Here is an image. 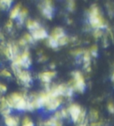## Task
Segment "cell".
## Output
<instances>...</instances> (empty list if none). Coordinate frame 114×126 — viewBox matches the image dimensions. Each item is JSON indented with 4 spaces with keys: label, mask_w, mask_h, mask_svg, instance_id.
<instances>
[{
    "label": "cell",
    "mask_w": 114,
    "mask_h": 126,
    "mask_svg": "<svg viewBox=\"0 0 114 126\" xmlns=\"http://www.w3.org/2000/svg\"><path fill=\"white\" fill-rule=\"evenodd\" d=\"M88 22L93 29H103L107 28L106 21L101 14L99 7L96 5H94L88 10Z\"/></svg>",
    "instance_id": "6da1fadb"
},
{
    "label": "cell",
    "mask_w": 114,
    "mask_h": 126,
    "mask_svg": "<svg viewBox=\"0 0 114 126\" xmlns=\"http://www.w3.org/2000/svg\"><path fill=\"white\" fill-rule=\"evenodd\" d=\"M7 105L11 109H16L18 111H25L27 108V99L26 95L20 92H14L5 98Z\"/></svg>",
    "instance_id": "7a4b0ae2"
},
{
    "label": "cell",
    "mask_w": 114,
    "mask_h": 126,
    "mask_svg": "<svg viewBox=\"0 0 114 126\" xmlns=\"http://www.w3.org/2000/svg\"><path fill=\"white\" fill-rule=\"evenodd\" d=\"M11 68L15 74L16 77L18 80L21 81V83L26 87H29L30 85V83H32V77L30 73L26 69H22V68L16 67V66L11 65Z\"/></svg>",
    "instance_id": "3957f363"
},
{
    "label": "cell",
    "mask_w": 114,
    "mask_h": 126,
    "mask_svg": "<svg viewBox=\"0 0 114 126\" xmlns=\"http://www.w3.org/2000/svg\"><path fill=\"white\" fill-rule=\"evenodd\" d=\"M73 77V85L71 87L73 88L74 91H77L78 92H84L87 89V83L85 81V78L83 77L82 73L77 70L72 73Z\"/></svg>",
    "instance_id": "277c9868"
},
{
    "label": "cell",
    "mask_w": 114,
    "mask_h": 126,
    "mask_svg": "<svg viewBox=\"0 0 114 126\" xmlns=\"http://www.w3.org/2000/svg\"><path fill=\"white\" fill-rule=\"evenodd\" d=\"M67 110H68L69 116L71 117V121L73 123L77 124L78 121V118H79L80 114H81V112L83 110L82 108H81V107L79 105H78V104L72 103L69 106V108H67Z\"/></svg>",
    "instance_id": "5b68a950"
},
{
    "label": "cell",
    "mask_w": 114,
    "mask_h": 126,
    "mask_svg": "<svg viewBox=\"0 0 114 126\" xmlns=\"http://www.w3.org/2000/svg\"><path fill=\"white\" fill-rule=\"evenodd\" d=\"M62 103V98L50 97V99L47 100V102L46 103L44 108H46V110L50 111V112H55V111H57V109L61 107Z\"/></svg>",
    "instance_id": "8992f818"
},
{
    "label": "cell",
    "mask_w": 114,
    "mask_h": 126,
    "mask_svg": "<svg viewBox=\"0 0 114 126\" xmlns=\"http://www.w3.org/2000/svg\"><path fill=\"white\" fill-rule=\"evenodd\" d=\"M40 9H41V13L46 18L51 19L53 18L54 15V6H53V3L51 1H44L42 2L41 5H40Z\"/></svg>",
    "instance_id": "52a82bcc"
},
{
    "label": "cell",
    "mask_w": 114,
    "mask_h": 126,
    "mask_svg": "<svg viewBox=\"0 0 114 126\" xmlns=\"http://www.w3.org/2000/svg\"><path fill=\"white\" fill-rule=\"evenodd\" d=\"M32 38L34 39V41L38 40H43L48 37V33L46 31V29L43 27H39L38 29H35L33 31L30 32Z\"/></svg>",
    "instance_id": "ba28073f"
},
{
    "label": "cell",
    "mask_w": 114,
    "mask_h": 126,
    "mask_svg": "<svg viewBox=\"0 0 114 126\" xmlns=\"http://www.w3.org/2000/svg\"><path fill=\"white\" fill-rule=\"evenodd\" d=\"M55 74L56 73L55 71H44V72L39 73L38 78L45 84H49L51 83V80L55 77Z\"/></svg>",
    "instance_id": "9c48e42d"
},
{
    "label": "cell",
    "mask_w": 114,
    "mask_h": 126,
    "mask_svg": "<svg viewBox=\"0 0 114 126\" xmlns=\"http://www.w3.org/2000/svg\"><path fill=\"white\" fill-rule=\"evenodd\" d=\"M65 31H64V29H62V28L61 27H57L55 28L54 30L52 31V33H51V35L49 36H51V37H53V38H55V40H59L60 38H62V36H65Z\"/></svg>",
    "instance_id": "30bf717a"
},
{
    "label": "cell",
    "mask_w": 114,
    "mask_h": 126,
    "mask_svg": "<svg viewBox=\"0 0 114 126\" xmlns=\"http://www.w3.org/2000/svg\"><path fill=\"white\" fill-rule=\"evenodd\" d=\"M20 118L18 116H14V115H8L5 117V123L6 126H18Z\"/></svg>",
    "instance_id": "8fae6325"
},
{
    "label": "cell",
    "mask_w": 114,
    "mask_h": 126,
    "mask_svg": "<svg viewBox=\"0 0 114 126\" xmlns=\"http://www.w3.org/2000/svg\"><path fill=\"white\" fill-rule=\"evenodd\" d=\"M26 27H27V29L31 32V31H33V30H35V29H38V28L41 27V26H40L38 21H37V20H31V19H28L27 21H26Z\"/></svg>",
    "instance_id": "7c38bea8"
},
{
    "label": "cell",
    "mask_w": 114,
    "mask_h": 126,
    "mask_svg": "<svg viewBox=\"0 0 114 126\" xmlns=\"http://www.w3.org/2000/svg\"><path fill=\"white\" fill-rule=\"evenodd\" d=\"M21 9V4H17L16 5H14V6L10 10V20H14V19L18 18Z\"/></svg>",
    "instance_id": "4fadbf2b"
},
{
    "label": "cell",
    "mask_w": 114,
    "mask_h": 126,
    "mask_svg": "<svg viewBox=\"0 0 114 126\" xmlns=\"http://www.w3.org/2000/svg\"><path fill=\"white\" fill-rule=\"evenodd\" d=\"M28 15V10L26 8H21V11H20V14H19V16H18V26L19 24L21 25L23 24V22L25 21L26 20V17Z\"/></svg>",
    "instance_id": "5bb4252c"
},
{
    "label": "cell",
    "mask_w": 114,
    "mask_h": 126,
    "mask_svg": "<svg viewBox=\"0 0 114 126\" xmlns=\"http://www.w3.org/2000/svg\"><path fill=\"white\" fill-rule=\"evenodd\" d=\"M12 4H13V2H12L11 0H0V9H10L12 6Z\"/></svg>",
    "instance_id": "9a60e30c"
},
{
    "label": "cell",
    "mask_w": 114,
    "mask_h": 126,
    "mask_svg": "<svg viewBox=\"0 0 114 126\" xmlns=\"http://www.w3.org/2000/svg\"><path fill=\"white\" fill-rule=\"evenodd\" d=\"M47 45L49 47L53 48V49H56V48L59 47V44H58V41L55 40V38H53L51 36H48L47 37Z\"/></svg>",
    "instance_id": "2e32d148"
},
{
    "label": "cell",
    "mask_w": 114,
    "mask_h": 126,
    "mask_svg": "<svg viewBox=\"0 0 114 126\" xmlns=\"http://www.w3.org/2000/svg\"><path fill=\"white\" fill-rule=\"evenodd\" d=\"M98 112H97V110H95V109H92L91 111H90V113H89V118L92 120L93 122H95L96 120L98 119Z\"/></svg>",
    "instance_id": "e0dca14e"
},
{
    "label": "cell",
    "mask_w": 114,
    "mask_h": 126,
    "mask_svg": "<svg viewBox=\"0 0 114 126\" xmlns=\"http://www.w3.org/2000/svg\"><path fill=\"white\" fill-rule=\"evenodd\" d=\"M69 42H70V38H69L68 36H62V38H60L59 40H58V44H59V46H63V45H66L67 44H69Z\"/></svg>",
    "instance_id": "ac0fdd59"
},
{
    "label": "cell",
    "mask_w": 114,
    "mask_h": 126,
    "mask_svg": "<svg viewBox=\"0 0 114 126\" xmlns=\"http://www.w3.org/2000/svg\"><path fill=\"white\" fill-rule=\"evenodd\" d=\"M88 51H89V53H90L91 56L96 57L97 56V52H98V47H97V45H93Z\"/></svg>",
    "instance_id": "d6986e66"
},
{
    "label": "cell",
    "mask_w": 114,
    "mask_h": 126,
    "mask_svg": "<svg viewBox=\"0 0 114 126\" xmlns=\"http://www.w3.org/2000/svg\"><path fill=\"white\" fill-rule=\"evenodd\" d=\"M22 38L26 41V43L27 44H33L34 43V39L32 38L30 33H26V34H24V36H23Z\"/></svg>",
    "instance_id": "ffe728a7"
},
{
    "label": "cell",
    "mask_w": 114,
    "mask_h": 126,
    "mask_svg": "<svg viewBox=\"0 0 114 126\" xmlns=\"http://www.w3.org/2000/svg\"><path fill=\"white\" fill-rule=\"evenodd\" d=\"M22 126H34V124L30 119V117L25 116L22 120Z\"/></svg>",
    "instance_id": "44dd1931"
},
{
    "label": "cell",
    "mask_w": 114,
    "mask_h": 126,
    "mask_svg": "<svg viewBox=\"0 0 114 126\" xmlns=\"http://www.w3.org/2000/svg\"><path fill=\"white\" fill-rule=\"evenodd\" d=\"M0 75L1 76H3V77H8V78H10V77H12V73L9 72L7 69H3L1 70V72H0Z\"/></svg>",
    "instance_id": "7402d4cb"
},
{
    "label": "cell",
    "mask_w": 114,
    "mask_h": 126,
    "mask_svg": "<svg viewBox=\"0 0 114 126\" xmlns=\"http://www.w3.org/2000/svg\"><path fill=\"white\" fill-rule=\"evenodd\" d=\"M75 6H76L75 1H69L68 4H67V7H68V9L70 11H74Z\"/></svg>",
    "instance_id": "603a6c76"
},
{
    "label": "cell",
    "mask_w": 114,
    "mask_h": 126,
    "mask_svg": "<svg viewBox=\"0 0 114 126\" xmlns=\"http://www.w3.org/2000/svg\"><path fill=\"white\" fill-rule=\"evenodd\" d=\"M84 52H85V50H83V49H77V50H75V51H73V52H72L73 55L78 57V56H81V55L84 53Z\"/></svg>",
    "instance_id": "cb8c5ba5"
},
{
    "label": "cell",
    "mask_w": 114,
    "mask_h": 126,
    "mask_svg": "<svg viewBox=\"0 0 114 126\" xmlns=\"http://www.w3.org/2000/svg\"><path fill=\"white\" fill-rule=\"evenodd\" d=\"M107 108H108V111H109L110 113L114 114V103L110 102V103L107 105Z\"/></svg>",
    "instance_id": "d4e9b609"
},
{
    "label": "cell",
    "mask_w": 114,
    "mask_h": 126,
    "mask_svg": "<svg viewBox=\"0 0 114 126\" xmlns=\"http://www.w3.org/2000/svg\"><path fill=\"white\" fill-rule=\"evenodd\" d=\"M5 28L7 29L8 31H11L12 29H13V21H12V20H9L7 21L6 25H5Z\"/></svg>",
    "instance_id": "484cf974"
},
{
    "label": "cell",
    "mask_w": 114,
    "mask_h": 126,
    "mask_svg": "<svg viewBox=\"0 0 114 126\" xmlns=\"http://www.w3.org/2000/svg\"><path fill=\"white\" fill-rule=\"evenodd\" d=\"M17 44H18L19 46H21V47H24V46H26V45H27V43H26V41L24 40L23 38L20 39V40H19V42Z\"/></svg>",
    "instance_id": "4316f807"
},
{
    "label": "cell",
    "mask_w": 114,
    "mask_h": 126,
    "mask_svg": "<svg viewBox=\"0 0 114 126\" xmlns=\"http://www.w3.org/2000/svg\"><path fill=\"white\" fill-rule=\"evenodd\" d=\"M94 35H95V37H99V36H101L103 35V32L101 31V29H95V32H94Z\"/></svg>",
    "instance_id": "83f0119b"
},
{
    "label": "cell",
    "mask_w": 114,
    "mask_h": 126,
    "mask_svg": "<svg viewBox=\"0 0 114 126\" xmlns=\"http://www.w3.org/2000/svg\"><path fill=\"white\" fill-rule=\"evenodd\" d=\"M7 90V88L6 86L5 85V84H3V83H0V92L1 93H4V92H5Z\"/></svg>",
    "instance_id": "f1b7e54d"
},
{
    "label": "cell",
    "mask_w": 114,
    "mask_h": 126,
    "mask_svg": "<svg viewBox=\"0 0 114 126\" xmlns=\"http://www.w3.org/2000/svg\"><path fill=\"white\" fill-rule=\"evenodd\" d=\"M90 126H102V124L99 122H92Z\"/></svg>",
    "instance_id": "f546056e"
},
{
    "label": "cell",
    "mask_w": 114,
    "mask_h": 126,
    "mask_svg": "<svg viewBox=\"0 0 114 126\" xmlns=\"http://www.w3.org/2000/svg\"><path fill=\"white\" fill-rule=\"evenodd\" d=\"M4 38H5L4 34H3L2 32H0V40H4Z\"/></svg>",
    "instance_id": "4dcf8cb0"
},
{
    "label": "cell",
    "mask_w": 114,
    "mask_h": 126,
    "mask_svg": "<svg viewBox=\"0 0 114 126\" xmlns=\"http://www.w3.org/2000/svg\"><path fill=\"white\" fill-rule=\"evenodd\" d=\"M46 61V56H43V57H41V58L39 59V61Z\"/></svg>",
    "instance_id": "1f68e13d"
},
{
    "label": "cell",
    "mask_w": 114,
    "mask_h": 126,
    "mask_svg": "<svg viewBox=\"0 0 114 126\" xmlns=\"http://www.w3.org/2000/svg\"><path fill=\"white\" fill-rule=\"evenodd\" d=\"M50 67H51V68H55V65L54 64V63H52V64H50Z\"/></svg>",
    "instance_id": "d6a6232c"
},
{
    "label": "cell",
    "mask_w": 114,
    "mask_h": 126,
    "mask_svg": "<svg viewBox=\"0 0 114 126\" xmlns=\"http://www.w3.org/2000/svg\"><path fill=\"white\" fill-rule=\"evenodd\" d=\"M112 81L114 82V72L112 73Z\"/></svg>",
    "instance_id": "836d02e7"
},
{
    "label": "cell",
    "mask_w": 114,
    "mask_h": 126,
    "mask_svg": "<svg viewBox=\"0 0 114 126\" xmlns=\"http://www.w3.org/2000/svg\"><path fill=\"white\" fill-rule=\"evenodd\" d=\"M1 97H2V96H0V100H1Z\"/></svg>",
    "instance_id": "e575fe53"
}]
</instances>
